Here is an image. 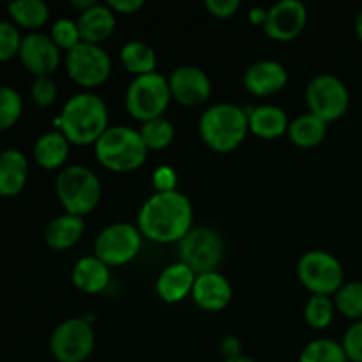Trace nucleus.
<instances>
[{"label":"nucleus","mask_w":362,"mask_h":362,"mask_svg":"<svg viewBox=\"0 0 362 362\" xmlns=\"http://www.w3.org/2000/svg\"><path fill=\"white\" fill-rule=\"evenodd\" d=\"M49 37L53 39V42H55L59 48L67 49V52H71L74 46H78L81 42L78 23L76 21L69 20V18H60V20H57L55 23H53Z\"/></svg>","instance_id":"33"},{"label":"nucleus","mask_w":362,"mask_h":362,"mask_svg":"<svg viewBox=\"0 0 362 362\" xmlns=\"http://www.w3.org/2000/svg\"><path fill=\"white\" fill-rule=\"evenodd\" d=\"M152 182H154L156 189L159 191V193H163V191H175V186H177V173L175 170L172 168V166H159L158 170L154 172V175H152Z\"/></svg>","instance_id":"37"},{"label":"nucleus","mask_w":362,"mask_h":362,"mask_svg":"<svg viewBox=\"0 0 362 362\" xmlns=\"http://www.w3.org/2000/svg\"><path fill=\"white\" fill-rule=\"evenodd\" d=\"M55 124L69 144L95 145L110 127L108 106L94 92H78L67 99Z\"/></svg>","instance_id":"2"},{"label":"nucleus","mask_w":362,"mask_h":362,"mask_svg":"<svg viewBox=\"0 0 362 362\" xmlns=\"http://www.w3.org/2000/svg\"><path fill=\"white\" fill-rule=\"evenodd\" d=\"M23 112V101L16 88L0 85V131L13 127Z\"/></svg>","instance_id":"32"},{"label":"nucleus","mask_w":362,"mask_h":362,"mask_svg":"<svg viewBox=\"0 0 362 362\" xmlns=\"http://www.w3.org/2000/svg\"><path fill=\"white\" fill-rule=\"evenodd\" d=\"M297 274L304 288L313 296H331L343 286L345 271L338 258L324 250L308 251L297 264Z\"/></svg>","instance_id":"7"},{"label":"nucleus","mask_w":362,"mask_h":362,"mask_svg":"<svg viewBox=\"0 0 362 362\" xmlns=\"http://www.w3.org/2000/svg\"><path fill=\"white\" fill-rule=\"evenodd\" d=\"M225 362H257V361H253L247 356H237V357H232V359H225Z\"/></svg>","instance_id":"44"},{"label":"nucleus","mask_w":362,"mask_h":362,"mask_svg":"<svg viewBox=\"0 0 362 362\" xmlns=\"http://www.w3.org/2000/svg\"><path fill=\"white\" fill-rule=\"evenodd\" d=\"M0 154H2V148H0Z\"/></svg>","instance_id":"45"},{"label":"nucleus","mask_w":362,"mask_h":362,"mask_svg":"<svg viewBox=\"0 0 362 362\" xmlns=\"http://www.w3.org/2000/svg\"><path fill=\"white\" fill-rule=\"evenodd\" d=\"M16 27L39 28L48 21L49 7L42 0H14L7 6Z\"/></svg>","instance_id":"27"},{"label":"nucleus","mask_w":362,"mask_h":362,"mask_svg":"<svg viewBox=\"0 0 362 362\" xmlns=\"http://www.w3.org/2000/svg\"><path fill=\"white\" fill-rule=\"evenodd\" d=\"M28 179L27 156L18 148H7L0 154V197H16Z\"/></svg>","instance_id":"20"},{"label":"nucleus","mask_w":362,"mask_h":362,"mask_svg":"<svg viewBox=\"0 0 362 362\" xmlns=\"http://www.w3.org/2000/svg\"><path fill=\"white\" fill-rule=\"evenodd\" d=\"M356 34L362 42V7H361V11L357 13V16H356Z\"/></svg>","instance_id":"43"},{"label":"nucleus","mask_w":362,"mask_h":362,"mask_svg":"<svg viewBox=\"0 0 362 362\" xmlns=\"http://www.w3.org/2000/svg\"><path fill=\"white\" fill-rule=\"evenodd\" d=\"M341 346L350 362H362V320L354 322L346 329Z\"/></svg>","instance_id":"36"},{"label":"nucleus","mask_w":362,"mask_h":362,"mask_svg":"<svg viewBox=\"0 0 362 362\" xmlns=\"http://www.w3.org/2000/svg\"><path fill=\"white\" fill-rule=\"evenodd\" d=\"M81 41L99 45L115 30V13L108 4H95L90 9L80 13L76 20Z\"/></svg>","instance_id":"19"},{"label":"nucleus","mask_w":362,"mask_h":362,"mask_svg":"<svg viewBox=\"0 0 362 362\" xmlns=\"http://www.w3.org/2000/svg\"><path fill=\"white\" fill-rule=\"evenodd\" d=\"M71 6L76 7V9H80L81 13H83V11L90 9L92 6H95V2L94 0H73V2H71Z\"/></svg>","instance_id":"42"},{"label":"nucleus","mask_w":362,"mask_h":362,"mask_svg":"<svg viewBox=\"0 0 362 362\" xmlns=\"http://www.w3.org/2000/svg\"><path fill=\"white\" fill-rule=\"evenodd\" d=\"M250 117V131L257 136L272 140L288 131V117L283 108L276 105H262L247 112Z\"/></svg>","instance_id":"22"},{"label":"nucleus","mask_w":362,"mask_h":362,"mask_svg":"<svg viewBox=\"0 0 362 362\" xmlns=\"http://www.w3.org/2000/svg\"><path fill=\"white\" fill-rule=\"evenodd\" d=\"M66 67L71 80L85 88H94L105 83L112 74V59L101 45L81 41L67 52Z\"/></svg>","instance_id":"11"},{"label":"nucleus","mask_w":362,"mask_h":362,"mask_svg":"<svg viewBox=\"0 0 362 362\" xmlns=\"http://www.w3.org/2000/svg\"><path fill=\"white\" fill-rule=\"evenodd\" d=\"M95 334L85 318H67L60 322L49 338L52 356L59 362H83L90 357Z\"/></svg>","instance_id":"10"},{"label":"nucleus","mask_w":362,"mask_h":362,"mask_svg":"<svg viewBox=\"0 0 362 362\" xmlns=\"http://www.w3.org/2000/svg\"><path fill=\"white\" fill-rule=\"evenodd\" d=\"M55 191L66 212L83 218L101 200V180L87 166L69 165L57 175Z\"/></svg>","instance_id":"5"},{"label":"nucleus","mask_w":362,"mask_h":362,"mask_svg":"<svg viewBox=\"0 0 362 362\" xmlns=\"http://www.w3.org/2000/svg\"><path fill=\"white\" fill-rule=\"evenodd\" d=\"M232 285L228 279L218 271L198 274L193 285L194 303L205 311H221L232 300Z\"/></svg>","instance_id":"17"},{"label":"nucleus","mask_w":362,"mask_h":362,"mask_svg":"<svg viewBox=\"0 0 362 362\" xmlns=\"http://www.w3.org/2000/svg\"><path fill=\"white\" fill-rule=\"evenodd\" d=\"M205 7L216 18H232L240 7L239 0H205Z\"/></svg>","instance_id":"38"},{"label":"nucleus","mask_w":362,"mask_h":362,"mask_svg":"<svg viewBox=\"0 0 362 362\" xmlns=\"http://www.w3.org/2000/svg\"><path fill=\"white\" fill-rule=\"evenodd\" d=\"M141 232L129 223H113L99 232L94 255L108 267L129 264L141 250Z\"/></svg>","instance_id":"12"},{"label":"nucleus","mask_w":362,"mask_h":362,"mask_svg":"<svg viewBox=\"0 0 362 362\" xmlns=\"http://www.w3.org/2000/svg\"><path fill=\"white\" fill-rule=\"evenodd\" d=\"M306 105L324 122L341 119L350 106L349 87L336 74H318L306 87Z\"/></svg>","instance_id":"9"},{"label":"nucleus","mask_w":362,"mask_h":362,"mask_svg":"<svg viewBox=\"0 0 362 362\" xmlns=\"http://www.w3.org/2000/svg\"><path fill=\"white\" fill-rule=\"evenodd\" d=\"M336 304L329 296H313L304 308V318L313 329H327L334 318Z\"/></svg>","instance_id":"31"},{"label":"nucleus","mask_w":362,"mask_h":362,"mask_svg":"<svg viewBox=\"0 0 362 362\" xmlns=\"http://www.w3.org/2000/svg\"><path fill=\"white\" fill-rule=\"evenodd\" d=\"M265 20H267V11L262 7H253L250 11V21H253L255 25H264Z\"/></svg>","instance_id":"41"},{"label":"nucleus","mask_w":362,"mask_h":362,"mask_svg":"<svg viewBox=\"0 0 362 362\" xmlns=\"http://www.w3.org/2000/svg\"><path fill=\"white\" fill-rule=\"evenodd\" d=\"M120 60L124 67L134 76L154 73L158 66V57L154 48L145 41H129L120 49Z\"/></svg>","instance_id":"26"},{"label":"nucleus","mask_w":362,"mask_h":362,"mask_svg":"<svg viewBox=\"0 0 362 362\" xmlns=\"http://www.w3.org/2000/svg\"><path fill=\"white\" fill-rule=\"evenodd\" d=\"M194 279L197 274L187 267L182 262H175L165 267L159 274L158 283H156V290L161 300L168 304L180 303L186 299L191 292H193Z\"/></svg>","instance_id":"18"},{"label":"nucleus","mask_w":362,"mask_h":362,"mask_svg":"<svg viewBox=\"0 0 362 362\" xmlns=\"http://www.w3.org/2000/svg\"><path fill=\"white\" fill-rule=\"evenodd\" d=\"M200 136L212 151L230 152L239 147L250 131V117L233 103H216L198 120Z\"/></svg>","instance_id":"3"},{"label":"nucleus","mask_w":362,"mask_h":362,"mask_svg":"<svg viewBox=\"0 0 362 362\" xmlns=\"http://www.w3.org/2000/svg\"><path fill=\"white\" fill-rule=\"evenodd\" d=\"M32 99L37 106L46 108L57 99V83L52 76H35L30 88Z\"/></svg>","instance_id":"35"},{"label":"nucleus","mask_w":362,"mask_h":362,"mask_svg":"<svg viewBox=\"0 0 362 362\" xmlns=\"http://www.w3.org/2000/svg\"><path fill=\"white\" fill-rule=\"evenodd\" d=\"M299 362H350L341 343L320 338L308 343L299 356Z\"/></svg>","instance_id":"28"},{"label":"nucleus","mask_w":362,"mask_h":362,"mask_svg":"<svg viewBox=\"0 0 362 362\" xmlns=\"http://www.w3.org/2000/svg\"><path fill=\"white\" fill-rule=\"evenodd\" d=\"M172 99L180 105L197 106L211 98L212 83L209 74L197 66H179L168 78Z\"/></svg>","instance_id":"15"},{"label":"nucleus","mask_w":362,"mask_h":362,"mask_svg":"<svg viewBox=\"0 0 362 362\" xmlns=\"http://www.w3.org/2000/svg\"><path fill=\"white\" fill-rule=\"evenodd\" d=\"M110 276V267L95 255L80 258L73 267L74 286L85 293L103 292L108 286Z\"/></svg>","instance_id":"23"},{"label":"nucleus","mask_w":362,"mask_h":362,"mask_svg":"<svg viewBox=\"0 0 362 362\" xmlns=\"http://www.w3.org/2000/svg\"><path fill=\"white\" fill-rule=\"evenodd\" d=\"M18 55L23 66L35 76H52L60 64V48L42 32L25 35Z\"/></svg>","instance_id":"14"},{"label":"nucleus","mask_w":362,"mask_h":362,"mask_svg":"<svg viewBox=\"0 0 362 362\" xmlns=\"http://www.w3.org/2000/svg\"><path fill=\"white\" fill-rule=\"evenodd\" d=\"M23 37L14 23L0 21V62H7L20 53Z\"/></svg>","instance_id":"34"},{"label":"nucleus","mask_w":362,"mask_h":362,"mask_svg":"<svg viewBox=\"0 0 362 362\" xmlns=\"http://www.w3.org/2000/svg\"><path fill=\"white\" fill-rule=\"evenodd\" d=\"M108 6L112 7L113 13L133 14L144 7V0H108Z\"/></svg>","instance_id":"39"},{"label":"nucleus","mask_w":362,"mask_h":362,"mask_svg":"<svg viewBox=\"0 0 362 362\" xmlns=\"http://www.w3.org/2000/svg\"><path fill=\"white\" fill-rule=\"evenodd\" d=\"M94 152L98 161L112 172L124 173L140 168L147 159V145L140 131L126 126H110L95 141Z\"/></svg>","instance_id":"4"},{"label":"nucleus","mask_w":362,"mask_h":362,"mask_svg":"<svg viewBox=\"0 0 362 362\" xmlns=\"http://www.w3.org/2000/svg\"><path fill=\"white\" fill-rule=\"evenodd\" d=\"M85 232V221L81 216H74L66 212L62 216H57L55 219L48 223L45 232L46 244L52 250L62 251L73 247L81 239Z\"/></svg>","instance_id":"21"},{"label":"nucleus","mask_w":362,"mask_h":362,"mask_svg":"<svg viewBox=\"0 0 362 362\" xmlns=\"http://www.w3.org/2000/svg\"><path fill=\"white\" fill-rule=\"evenodd\" d=\"M140 134L144 144L147 145V148L161 151V148H166L173 141L175 127H173V124L168 119L158 117V119L144 122V126L140 127Z\"/></svg>","instance_id":"29"},{"label":"nucleus","mask_w":362,"mask_h":362,"mask_svg":"<svg viewBox=\"0 0 362 362\" xmlns=\"http://www.w3.org/2000/svg\"><path fill=\"white\" fill-rule=\"evenodd\" d=\"M336 310L346 318L362 320V281L343 283L334 297Z\"/></svg>","instance_id":"30"},{"label":"nucleus","mask_w":362,"mask_h":362,"mask_svg":"<svg viewBox=\"0 0 362 362\" xmlns=\"http://www.w3.org/2000/svg\"><path fill=\"white\" fill-rule=\"evenodd\" d=\"M288 138L293 145L303 148H311L320 145L327 134V122L318 119L313 113H303L296 117L288 126Z\"/></svg>","instance_id":"25"},{"label":"nucleus","mask_w":362,"mask_h":362,"mask_svg":"<svg viewBox=\"0 0 362 362\" xmlns=\"http://www.w3.org/2000/svg\"><path fill=\"white\" fill-rule=\"evenodd\" d=\"M308 9L300 0H281L267 11L265 34L274 41H292L304 30Z\"/></svg>","instance_id":"13"},{"label":"nucleus","mask_w":362,"mask_h":362,"mask_svg":"<svg viewBox=\"0 0 362 362\" xmlns=\"http://www.w3.org/2000/svg\"><path fill=\"white\" fill-rule=\"evenodd\" d=\"M170 101H172L170 83L158 71L134 76L126 90L127 112L141 122L163 117Z\"/></svg>","instance_id":"6"},{"label":"nucleus","mask_w":362,"mask_h":362,"mask_svg":"<svg viewBox=\"0 0 362 362\" xmlns=\"http://www.w3.org/2000/svg\"><path fill=\"white\" fill-rule=\"evenodd\" d=\"M288 83V71L272 59L253 62L244 73V87L255 95H272Z\"/></svg>","instance_id":"16"},{"label":"nucleus","mask_w":362,"mask_h":362,"mask_svg":"<svg viewBox=\"0 0 362 362\" xmlns=\"http://www.w3.org/2000/svg\"><path fill=\"white\" fill-rule=\"evenodd\" d=\"M141 235L159 244L180 243L193 228V205L180 191H156L138 212Z\"/></svg>","instance_id":"1"},{"label":"nucleus","mask_w":362,"mask_h":362,"mask_svg":"<svg viewBox=\"0 0 362 362\" xmlns=\"http://www.w3.org/2000/svg\"><path fill=\"white\" fill-rule=\"evenodd\" d=\"M67 156H69V140L64 136L62 131H48L35 140L34 158L42 168H60L66 163Z\"/></svg>","instance_id":"24"},{"label":"nucleus","mask_w":362,"mask_h":362,"mask_svg":"<svg viewBox=\"0 0 362 362\" xmlns=\"http://www.w3.org/2000/svg\"><path fill=\"white\" fill-rule=\"evenodd\" d=\"M225 244L221 235L211 226H193L179 243L180 262L194 274L216 271L223 260Z\"/></svg>","instance_id":"8"},{"label":"nucleus","mask_w":362,"mask_h":362,"mask_svg":"<svg viewBox=\"0 0 362 362\" xmlns=\"http://www.w3.org/2000/svg\"><path fill=\"white\" fill-rule=\"evenodd\" d=\"M240 341L235 338V336H226L225 339H223L221 343V352L223 356L226 357V359H232V357H237V356H243L240 354Z\"/></svg>","instance_id":"40"}]
</instances>
